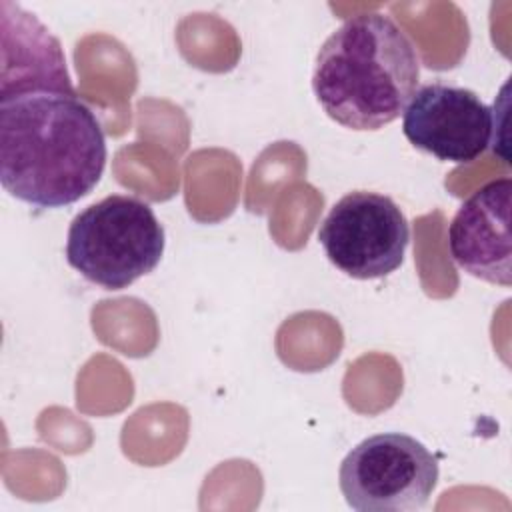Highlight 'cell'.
I'll use <instances>...</instances> for the list:
<instances>
[{"instance_id": "1", "label": "cell", "mask_w": 512, "mask_h": 512, "mask_svg": "<svg viewBox=\"0 0 512 512\" xmlns=\"http://www.w3.org/2000/svg\"><path fill=\"white\" fill-rule=\"evenodd\" d=\"M104 168V130L76 92L0 98V182L14 198L38 208L74 204Z\"/></svg>"}, {"instance_id": "2", "label": "cell", "mask_w": 512, "mask_h": 512, "mask_svg": "<svg viewBox=\"0 0 512 512\" xmlns=\"http://www.w3.org/2000/svg\"><path fill=\"white\" fill-rule=\"evenodd\" d=\"M420 58L408 34L386 14L348 18L318 50L312 90L322 110L352 130H380L408 106Z\"/></svg>"}, {"instance_id": "3", "label": "cell", "mask_w": 512, "mask_h": 512, "mask_svg": "<svg viewBox=\"0 0 512 512\" xmlns=\"http://www.w3.org/2000/svg\"><path fill=\"white\" fill-rule=\"evenodd\" d=\"M164 254V228L134 196L112 194L74 216L66 260L88 282L122 290L152 272Z\"/></svg>"}, {"instance_id": "4", "label": "cell", "mask_w": 512, "mask_h": 512, "mask_svg": "<svg viewBox=\"0 0 512 512\" xmlns=\"http://www.w3.org/2000/svg\"><path fill=\"white\" fill-rule=\"evenodd\" d=\"M438 460L416 438L382 432L356 444L340 464L338 482L358 512L422 510L436 484Z\"/></svg>"}, {"instance_id": "5", "label": "cell", "mask_w": 512, "mask_h": 512, "mask_svg": "<svg viewBox=\"0 0 512 512\" xmlns=\"http://www.w3.org/2000/svg\"><path fill=\"white\" fill-rule=\"evenodd\" d=\"M318 240L340 272L356 280H374L402 266L410 226L390 196L354 190L330 208Z\"/></svg>"}, {"instance_id": "6", "label": "cell", "mask_w": 512, "mask_h": 512, "mask_svg": "<svg viewBox=\"0 0 512 512\" xmlns=\"http://www.w3.org/2000/svg\"><path fill=\"white\" fill-rule=\"evenodd\" d=\"M406 140L444 162H472L490 144L494 112L478 94L448 84L416 88L402 112Z\"/></svg>"}, {"instance_id": "7", "label": "cell", "mask_w": 512, "mask_h": 512, "mask_svg": "<svg viewBox=\"0 0 512 512\" xmlns=\"http://www.w3.org/2000/svg\"><path fill=\"white\" fill-rule=\"evenodd\" d=\"M510 196L508 176L480 186L454 214L448 228L452 260L470 276L510 286Z\"/></svg>"}, {"instance_id": "8", "label": "cell", "mask_w": 512, "mask_h": 512, "mask_svg": "<svg viewBox=\"0 0 512 512\" xmlns=\"http://www.w3.org/2000/svg\"><path fill=\"white\" fill-rule=\"evenodd\" d=\"M0 10V98L30 90L76 92L58 38L18 4L4 0L0 2Z\"/></svg>"}]
</instances>
